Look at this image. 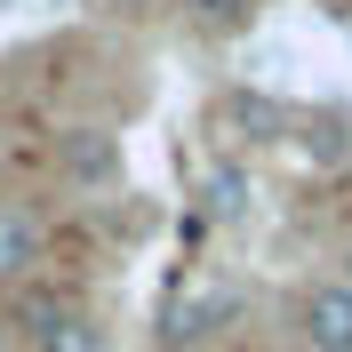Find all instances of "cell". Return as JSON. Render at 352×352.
I'll list each match as a JSON object with an SVG mask.
<instances>
[{"label": "cell", "instance_id": "cell-1", "mask_svg": "<svg viewBox=\"0 0 352 352\" xmlns=\"http://www.w3.org/2000/svg\"><path fill=\"white\" fill-rule=\"evenodd\" d=\"M217 129L241 136V144H288L296 136V112L280 96H264V88H224L217 96Z\"/></svg>", "mask_w": 352, "mask_h": 352}, {"label": "cell", "instance_id": "cell-2", "mask_svg": "<svg viewBox=\"0 0 352 352\" xmlns=\"http://www.w3.org/2000/svg\"><path fill=\"white\" fill-rule=\"evenodd\" d=\"M232 312H241V296H224V288H200V296H176V305L160 312V329H153V336H160L168 352H184V344H200V336H217Z\"/></svg>", "mask_w": 352, "mask_h": 352}, {"label": "cell", "instance_id": "cell-3", "mask_svg": "<svg viewBox=\"0 0 352 352\" xmlns=\"http://www.w3.org/2000/svg\"><path fill=\"white\" fill-rule=\"evenodd\" d=\"M296 329L312 352H352V288H312L296 305Z\"/></svg>", "mask_w": 352, "mask_h": 352}, {"label": "cell", "instance_id": "cell-4", "mask_svg": "<svg viewBox=\"0 0 352 352\" xmlns=\"http://www.w3.org/2000/svg\"><path fill=\"white\" fill-rule=\"evenodd\" d=\"M65 176L72 184H112V176H120V144H112L104 129H72L65 136Z\"/></svg>", "mask_w": 352, "mask_h": 352}, {"label": "cell", "instance_id": "cell-5", "mask_svg": "<svg viewBox=\"0 0 352 352\" xmlns=\"http://www.w3.org/2000/svg\"><path fill=\"white\" fill-rule=\"evenodd\" d=\"M41 352H112V336H104L96 312H72V305H65V312L41 329Z\"/></svg>", "mask_w": 352, "mask_h": 352}, {"label": "cell", "instance_id": "cell-6", "mask_svg": "<svg viewBox=\"0 0 352 352\" xmlns=\"http://www.w3.org/2000/svg\"><path fill=\"white\" fill-rule=\"evenodd\" d=\"M41 256V217L32 208H0V272H24Z\"/></svg>", "mask_w": 352, "mask_h": 352}, {"label": "cell", "instance_id": "cell-7", "mask_svg": "<svg viewBox=\"0 0 352 352\" xmlns=\"http://www.w3.org/2000/svg\"><path fill=\"white\" fill-rule=\"evenodd\" d=\"M200 208H208L217 224H232V217L248 208V176H241V168H208V184H200Z\"/></svg>", "mask_w": 352, "mask_h": 352}, {"label": "cell", "instance_id": "cell-8", "mask_svg": "<svg viewBox=\"0 0 352 352\" xmlns=\"http://www.w3.org/2000/svg\"><path fill=\"white\" fill-rule=\"evenodd\" d=\"M305 153H312V160H344V153H352L344 112H320V120H305Z\"/></svg>", "mask_w": 352, "mask_h": 352}, {"label": "cell", "instance_id": "cell-9", "mask_svg": "<svg viewBox=\"0 0 352 352\" xmlns=\"http://www.w3.org/2000/svg\"><path fill=\"white\" fill-rule=\"evenodd\" d=\"M248 0H200V24H241Z\"/></svg>", "mask_w": 352, "mask_h": 352}, {"label": "cell", "instance_id": "cell-10", "mask_svg": "<svg viewBox=\"0 0 352 352\" xmlns=\"http://www.w3.org/2000/svg\"><path fill=\"white\" fill-rule=\"evenodd\" d=\"M112 8H136V0H112Z\"/></svg>", "mask_w": 352, "mask_h": 352}, {"label": "cell", "instance_id": "cell-11", "mask_svg": "<svg viewBox=\"0 0 352 352\" xmlns=\"http://www.w3.org/2000/svg\"><path fill=\"white\" fill-rule=\"evenodd\" d=\"M344 136H352V112H344Z\"/></svg>", "mask_w": 352, "mask_h": 352}]
</instances>
